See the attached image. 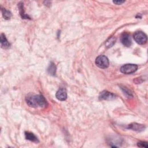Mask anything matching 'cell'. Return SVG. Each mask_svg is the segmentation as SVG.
<instances>
[{
	"label": "cell",
	"instance_id": "9c48e42d",
	"mask_svg": "<svg viewBox=\"0 0 148 148\" xmlns=\"http://www.w3.org/2000/svg\"><path fill=\"white\" fill-rule=\"evenodd\" d=\"M25 138L26 139L32 141L33 142H36V143L39 142V140H38V138H37L33 133H32L31 132L26 131L25 132Z\"/></svg>",
	"mask_w": 148,
	"mask_h": 148
},
{
	"label": "cell",
	"instance_id": "8992f818",
	"mask_svg": "<svg viewBox=\"0 0 148 148\" xmlns=\"http://www.w3.org/2000/svg\"><path fill=\"white\" fill-rule=\"evenodd\" d=\"M120 41L122 44L126 47H130L132 44L131 35L127 32H123L122 34L120 37Z\"/></svg>",
	"mask_w": 148,
	"mask_h": 148
},
{
	"label": "cell",
	"instance_id": "e0dca14e",
	"mask_svg": "<svg viewBox=\"0 0 148 148\" xmlns=\"http://www.w3.org/2000/svg\"><path fill=\"white\" fill-rule=\"evenodd\" d=\"M113 3L116 5H122V4L125 3V1H122V0H120V1L119 0V1H114Z\"/></svg>",
	"mask_w": 148,
	"mask_h": 148
},
{
	"label": "cell",
	"instance_id": "4fadbf2b",
	"mask_svg": "<svg viewBox=\"0 0 148 148\" xmlns=\"http://www.w3.org/2000/svg\"><path fill=\"white\" fill-rule=\"evenodd\" d=\"M116 38H115V37L112 36V37H110V38H109L106 42L105 43V45H106V47L108 48H111L112 47L115 42H116Z\"/></svg>",
	"mask_w": 148,
	"mask_h": 148
},
{
	"label": "cell",
	"instance_id": "2e32d148",
	"mask_svg": "<svg viewBox=\"0 0 148 148\" xmlns=\"http://www.w3.org/2000/svg\"><path fill=\"white\" fill-rule=\"evenodd\" d=\"M138 146L140 147H148V145L147 142L145 141H141L138 143Z\"/></svg>",
	"mask_w": 148,
	"mask_h": 148
},
{
	"label": "cell",
	"instance_id": "6da1fadb",
	"mask_svg": "<svg viewBox=\"0 0 148 148\" xmlns=\"http://www.w3.org/2000/svg\"><path fill=\"white\" fill-rule=\"evenodd\" d=\"M26 101L28 106L32 108H43L47 105V101L41 94H29L26 97Z\"/></svg>",
	"mask_w": 148,
	"mask_h": 148
},
{
	"label": "cell",
	"instance_id": "52a82bcc",
	"mask_svg": "<svg viewBox=\"0 0 148 148\" xmlns=\"http://www.w3.org/2000/svg\"><path fill=\"white\" fill-rule=\"evenodd\" d=\"M146 127L143 124L137 123H133L130 124H129L127 127V128L132 130L137 131V132H141L145 130Z\"/></svg>",
	"mask_w": 148,
	"mask_h": 148
},
{
	"label": "cell",
	"instance_id": "8fae6325",
	"mask_svg": "<svg viewBox=\"0 0 148 148\" xmlns=\"http://www.w3.org/2000/svg\"><path fill=\"white\" fill-rule=\"evenodd\" d=\"M47 71L50 75L55 76L56 73V66L53 62H51L48 68Z\"/></svg>",
	"mask_w": 148,
	"mask_h": 148
},
{
	"label": "cell",
	"instance_id": "5b68a950",
	"mask_svg": "<svg viewBox=\"0 0 148 148\" xmlns=\"http://www.w3.org/2000/svg\"><path fill=\"white\" fill-rule=\"evenodd\" d=\"M117 98V96L107 90H104L100 92L99 95V99L100 100H107V101H112L114 100Z\"/></svg>",
	"mask_w": 148,
	"mask_h": 148
},
{
	"label": "cell",
	"instance_id": "7c38bea8",
	"mask_svg": "<svg viewBox=\"0 0 148 148\" xmlns=\"http://www.w3.org/2000/svg\"><path fill=\"white\" fill-rule=\"evenodd\" d=\"M18 9H19V12H20V14L21 17L24 18V19H27V18H30V17L26 15L24 12V6H23V4L22 3H20L19 4H18Z\"/></svg>",
	"mask_w": 148,
	"mask_h": 148
},
{
	"label": "cell",
	"instance_id": "ba28073f",
	"mask_svg": "<svg viewBox=\"0 0 148 148\" xmlns=\"http://www.w3.org/2000/svg\"><path fill=\"white\" fill-rule=\"evenodd\" d=\"M56 97L59 101H65L67 98V92L65 88H60L56 94Z\"/></svg>",
	"mask_w": 148,
	"mask_h": 148
},
{
	"label": "cell",
	"instance_id": "3957f363",
	"mask_svg": "<svg viewBox=\"0 0 148 148\" xmlns=\"http://www.w3.org/2000/svg\"><path fill=\"white\" fill-rule=\"evenodd\" d=\"M96 65L100 68L105 69L109 67V61L108 58L104 55H100L96 59Z\"/></svg>",
	"mask_w": 148,
	"mask_h": 148
},
{
	"label": "cell",
	"instance_id": "9a60e30c",
	"mask_svg": "<svg viewBox=\"0 0 148 148\" xmlns=\"http://www.w3.org/2000/svg\"><path fill=\"white\" fill-rule=\"evenodd\" d=\"M121 89L123 90V91L124 92V93L126 94L128 97H133V96L132 92L130 90L128 89H127L126 87L121 86Z\"/></svg>",
	"mask_w": 148,
	"mask_h": 148
},
{
	"label": "cell",
	"instance_id": "5bb4252c",
	"mask_svg": "<svg viewBox=\"0 0 148 148\" xmlns=\"http://www.w3.org/2000/svg\"><path fill=\"white\" fill-rule=\"evenodd\" d=\"M1 12H2V13H3V17H4L5 19L9 20L11 18L12 13L9 11H8V10H7L5 8H3L1 9Z\"/></svg>",
	"mask_w": 148,
	"mask_h": 148
},
{
	"label": "cell",
	"instance_id": "30bf717a",
	"mask_svg": "<svg viewBox=\"0 0 148 148\" xmlns=\"http://www.w3.org/2000/svg\"><path fill=\"white\" fill-rule=\"evenodd\" d=\"M1 47L3 49H8L11 46V44L7 40L5 35L4 34H2L1 35Z\"/></svg>",
	"mask_w": 148,
	"mask_h": 148
},
{
	"label": "cell",
	"instance_id": "7a4b0ae2",
	"mask_svg": "<svg viewBox=\"0 0 148 148\" xmlns=\"http://www.w3.org/2000/svg\"><path fill=\"white\" fill-rule=\"evenodd\" d=\"M133 37L135 41L139 45H144L147 41L146 34L141 31L135 32L133 35Z\"/></svg>",
	"mask_w": 148,
	"mask_h": 148
},
{
	"label": "cell",
	"instance_id": "277c9868",
	"mask_svg": "<svg viewBox=\"0 0 148 148\" xmlns=\"http://www.w3.org/2000/svg\"><path fill=\"white\" fill-rule=\"evenodd\" d=\"M138 69V65L133 64H124L120 68L121 72L124 74H131L136 72Z\"/></svg>",
	"mask_w": 148,
	"mask_h": 148
}]
</instances>
